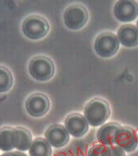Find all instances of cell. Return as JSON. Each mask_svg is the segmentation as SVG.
<instances>
[{
    "label": "cell",
    "instance_id": "obj_1",
    "mask_svg": "<svg viewBox=\"0 0 138 156\" xmlns=\"http://www.w3.org/2000/svg\"><path fill=\"white\" fill-rule=\"evenodd\" d=\"M90 126H102L111 115V108L108 102L102 98H94L86 103L84 115Z\"/></svg>",
    "mask_w": 138,
    "mask_h": 156
},
{
    "label": "cell",
    "instance_id": "obj_2",
    "mask_svg": "<svg viewBox=\"0 0 138 156\" xmlns=\"http://www.w3.org/2000/svg\"><path fill=\"white\" fill-rule=\"evenodd\" d=\"M50 31L48 21L38 15L26 17L21 24V32L26 38L32 41H39L45 38Z\"/></svg>",
    "mask_w": 138,
    "mask_h": 156
},
{
    "label": "cell",
    "instance_id": "obj_3",
    "mask_svg": "<svg viewBox=\"0 0 138 156\" xmlns=\"http://www.w3.org/2000/svg\"><path fill=\"white\" fill-rule=\"evenodd\" d=\"M28 71L34 80L39 82H46L53 78L55 68L53 61L49 57L37 55L30 60Z\"/></svg>",
    "mask_w": 138,
    "mask_h": 156
},
{
    "label": "cell",
    "instance_id": "obj_4",
    "mask_svg": "<svg viewBox=\"0 0 138 156\" xmlns=\"http://www.w3.org/2000/svg\"><path fill=\"white\" fill-rule=\"evenodd\" d=\"M120 44L116 35L113 33L105 32L96 37L94 50L97 55L103 58H109L118 53Z\"/></svg>",
    "mask_w": 138,
    "mask_h": 156
},
{
    "label": "cell",
    "instance_id": "obj_5",
    "mask_svg": "<svg viewBox=\"0 0 138 156\" xmlns=\"http://www.w3.org/2000/svg\"><path fill=\"white\" fill-rule=\"evenodd\" d=\"M63 23L70 30L78 31L87 24L89 14L86 8L80 4L70 5L65 9L63 16Z\"/></svg>",
    "mask_w": 138,
    "mask_h": 156
},
{
    "label": "cell",
    "instance_id": "obj_6",
    "mask_svg": "<svg viewBox=\"0 0 138 156\" xmlns=\"http://www.w3.org/2000/svg\"><path fill=\"white\" fill-rule=\"evenodd\" d=\"M24 107L29 115L39 118L48 113L51 108V103L46 95L37 93L33 94L27 98Z\"/></svg>",
    "mask_w": 138,
    "mask_h": 156
},
{
    "label": "cell",
    "instance_id": "obj_7",
    "mask_svg": "<svg viewBox=\"0 0 138 156\" xmlns=\"http://www.w3.org/2000/svg\"><path fill=\"white\" fill-rule=\"evenodd\" d=\"M113 14L118 21L129 24L138 17V3L133 0H119L115 3Z\"/></svg>",
    "mask_w": 138,
    "mask_h": 156
},
{
    "label": "cell",
    "instance_id": "obj_8",
    "mask_svg": "<svg viewBox=\"0 0 138 156\" xmlns=\"http://www.w3.org/2000/svg\"><path fill=\"white\" fill-rule=\"evenodd\" d=\"M114 145L126 153H131L138 146L137 134L130 127L120 126L115 134Z\"/></svg>",
    "mask_w": 138,
    "mask_h": 156
},
{
    "label": "cell",
    "instance_id": "obj_9",
    "mask_svg": "<svg viewBox=\"0 0 138 156\" xmlns=\"http://www.w3.org/2000/svg\"><path fill=\"white\" fill-rule=\"evenodd\" d=\"M64 127L68 130L70 136L80 138L87 133L90 129V124L85 116L80 113H73L66 117Z\"/></svg>",
    "mask_w": 138,
    "mask_h": 156
},
{
    "label": "cell",
    "instance_id": "obj_10",
    "mask_svg": "<svg viewBox=\"0 0 138 156\" xmlns=\"http://www.w3.org/2000/svg\"><path fill=\"white\" fill-rule=\"evenodd\" d=\"M44 138L54 148H62L70 141V134L62 124H53L46 129Z\"/></svg>",
    "mask_w": 138,
    "mask_h": 156
},
{
    "label": "cell",
    "instance_id": "obj_11",
    "mask_svg": "<svg viewBox=\"0 0 138 156\" xmlns=\"http://www.w3.org/2000/svg\"><path fill=\"white\" fill-rule=\"evenodd\" d=\"M116 37L124 47L134 48L138 46V29L134 24H125L119 27Z\"/></svg>",
    "mask_w": 138,
    "mask_h": 156
},
{
    "label": "cell",
    "instance_id": "obj_12",
    "mask_svg": "<svg viewBox=\"0 0 138 156\" xmlns=\"http://www.w3.org/2000/svg\"><path fill=\"white\" fill-rule=\"evenodd\" d=\"M17 145V134L15 128L3 127L0 129V151L11 152Z\"/></svg>",
    "mask_w": 138,
    "mask_h": 156
},
{
    "label": "cell",
    "instance_id": "obj_13",
    "mask_svg": "<svg viewBox=\"0 0 138 156\" xmlns=\"http://www.w3.org/2000/svg\"><path fill=\"white\" fill-rule=\"evenodd\" d=\"M120 126L121 125L114 122H110L100 126L97 132V141L105 146H113L115 134Z\"/></svg>",
    "mask_w": 138,
    "mask_h": 156
},
{
    "label": "cell",
    "instance_id": "obj_14",
    "mask_svg": "<svg viewBox=\"0 0 138 156\" xmlns=\"http://www.w3.org/2000/svg\"><path fill=\"white\" fill-rule=\"evenodd\" d=\"M29 156H52V146L43 137H37L33 141L29 150Z\"/></svg>",
    "mask_w": 138,
    "mask_h": 156
},
{
    "label": "cell",
    "instance_id": "obj_15",
    "mask_svg": "<svg viewBox=\"0 0 138 156\" xmlns=\"http://www.w3.org/2000/svg\"><path fill=\"white\" fill-rule=\"evenodd\" d=\"M15 129L17 134V145L16 149L20 152L29 151L34 141L31 132L23 127H17Z\"/></svg>",
    "mask_w": 138,
    "mask_h": 156
},
{
    "label": "cell",
    "instance_id": "obj_16",
    "mask_svg": "<svg viewBox=\"0 0 138 156\" xmlns=\"http://www.w3.org/2000/svg\"><path fill=\"white\" fill-rule=\"evenodd\" d=\"M13 85V76L8 68L0 66V94L8 92Z\"/></svg>",
    "mask_w": 138,
    "mask_h": 156
},
{
    "label": "cell",
    "instance_id": "obj_17",
    "mask_svg": "<svg viewBox=\"0 0 138 156\" xmlns=\"http://www.w3.org/2000/svg\"><path fill=\"white\" fill-rule=\"evenodd\" d=\"M87 156H110V146L97 144L89 150Z\"/></svg>",
    "mask_w": 138,
    "mask_h": 156
},
{
    "label": "cell",
    "instance_id": "obj_18",
    "mask_svg": "<svg viewBox=\"0 0 138 156\" xmlns=\"http://www.w3.org/2000/svg\"><path fill=\"white\" fill-rule=\"evenodd\" d=\"M110 156H126V152L118 146H110Z\"/></svg>",
    "mask_w": 138,
    "mask_h": 156
},
{
    "label": "cell",
    "instance_id": "obj_19",
    "mask_svg": "<svg viewBox=\"0 0 138 156\" xmlns=\"http://www.w3.org/2000/svg\"><path fill=\"white\" fill-rule=\"evenodd\" d=\"M0 156H28L26 154L20 151H11V152H7L1 154Z\"/></svg>",
    "mask_w": 138,
    "mask_h": 156
},
{
    "label": "cell",
    "instance_id": "obj_20",
    "mask_svg": "<svg viewBox=\"0 0 138 156\" xmlns=\"http://www.w3.org/2000/svg\"><path fill=\"white\" fill-rule=\"evenodd\" d=\"M136 28H137V29H138V20H137V21H136Z\"/></svg>",
    "mask_w": 138,
    "mask_h": 156
},
{
    "label": "cell",
    "instance_id": "obj_21",
    "mask_svg": "<svg viewBox=\"0 0 138 156\" xmlns=\"http://www.w3.org/2000/svg\"><path fill=\"white\" fill-rule=\"evenodd\" d=\"M137 140H138V134H137Z\"/></svg>",
    "mask_w": 138,
    "mask_h": 156
}]
</instances>
